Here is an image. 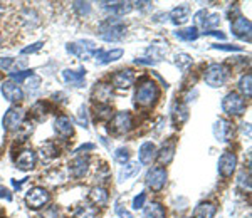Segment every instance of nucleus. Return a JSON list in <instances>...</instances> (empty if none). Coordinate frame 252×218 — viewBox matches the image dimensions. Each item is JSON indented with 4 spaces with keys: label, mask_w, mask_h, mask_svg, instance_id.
<instances>
[{
    "label": "nucleus",
    "mask_w": 252,
    "mask_h": 218,
    "mask_svg": "<svg viewBox=\"0 0 252 218\" xmlns=\"http://www.w3.org/2000/svg\"><path fill=\"white\" fill-rule=\"evenodd\" d=\"M158 97H160L158 86L153 81H150V79L141 81V84L134 91V103H136V106H141V108L153 106Z\"/></svg>",
    "instance_id": "1"
},
{
    "label": "nucleus",
    "mask_w": 252,
    "mask_h": 218,
    "mask_svg": "<svg viewBox=\"0 0 252 218\" xmlns=\"http://www.w3.org/2000/svg\"><path fill=\"white\" fill-rule=\"evenodd\" d=\"M126 32V27L119 19H108L100 25V35L106 42L121 41Z\"/></svg>",
    "instance_id": "2"
},
{
    "label": "nucleus",
    "mask_w": 252,
    "mask_h": 218,
    "mask_svg": "<svg viewBox=\"0 0 252 218\" xmlns=\"http://www.w3.org/2000/svg\"><path fill=\"white\" fill-rule=\"evenodd\" d=\"M229 78V69L224 64H212L205 71V82L210 87H220Z\"/></svg>",
    "instance_id": "3"
},
{
    "label": "nucleus",
    "mask_w": 252,
    "mask_h": 218,
    "mask_svg": "<svg viewBox=\"0 0 252 218\" xmlns=\"http://www.w3.org/2000/svg\"><path fill=\"white\" fill-rule=\"evenodd\" d=\"M222 109L231 116H239L246 109V101L242 96H239L237 93H229L222 101Z\"/></svg>",
    "instance_id": "4"
},
{
    "label": "nucleus",
    "mask_w": 252,
    "mask_h": 218,
    "mask_svg": "<svg viewBox=\"0 0 252 218\" xmlns=\"http://www.w3.org/2000/svg\"><path fill=\"white\" fill-rule=\"evenodd\" d=\"M49 198L50 196L47 193V190H44L41 187H35L32 190H29V193L25 195V203H27V206L31 210H39L49 203Z\"/></svg>",
    "instance_id": "5"
},
{
    "label": "nucleus",
    "mask_w": 252,
    "mask_h": 218,
    "mask_svg": "<svg viewBox=\"0 0 252 218\" xmlns=\"http://www.w3.org/2000/svg\"><path fill=\"white\" fill-rule=\"evenodd\" d=\"M131 128H133V118L128 111H119L113 116L111 123H109V131L113 133H128Z\"/></svg>",
    "instance_id": "6"
},
{
    "label": "nucleus",
    "mask_w": 252,
    "mask_h": 218,
    "mask_svg": "<svg viewBox=\"0 0 252 218\" xmlns=\"http://www.w3.org/2000/svg\"><path fill=\"white\" fill-rule=\"evenodd\" d=\"M24 118H25L24 109L17 106L10 108L5 112V116H3V128L7 131H17L20 128L22 123H24Z\"/></svg>",
    "instance_id": "7"
},
{
    "label": "nucleus",
    "mask_w": 252,
    "mask_h": 218,
    "mask_svg": "<svg viewBox=\"0 0 252 218\" xmlns=\"http://www.w3.org/2000/svg\"><path fill=\"white\" fill-rule=\"evenodd\" d=\"M66 49H67L69 54H74L79 59H87V57H91L94 54L96 47H94V42L91 41H79V42L67 44Z\"/></svg>",
    "instance_id": "8"
},
{
    "label": "nucleus",
    "mask_w": 252,
    "mask_h": 218,
    "mask_svg": "<svg viewBox=\"0 0 252 218\" xmlns=\"http://www.w3.org/2000/svg\"><path fill=\"white\" fill-rule=\"evenodd\" d=\"M237 166V156L234 153H224V155L218 158V173L224 178H231L234 171H235Z\"/></svg>",
    "instance_id": "9"
},
{
    "label": "nucleus",
    "mask_w": 252,
    "mask_h": 218,
    "mask_svg": "<svg viewBox=\"0 0 252 218\" xmlns=\"http://www.w3.org/2000/svg\"><path fill=\"white\" fill-rule=\"evenodd\" d=\"M167 183V170L165 168H153L147 174V185L153 191H160Z\"/></svg>",
    "instance_id": "10"
},
{
    "label": "nucleus",
    "mask_w": 252,
    "mask_h": 218,
    "mask_svg": "<svg viewBox=\"0 0 252 218\" xmlns=\"http://www.w3.org/2000/svg\"><path fill=\"white\" fill-rule=\"evenodd\" d=\"M234 134V128L232 125L227 121V119H217L214 125V136L217 138L220 143H229L232 140Z\"/></svg>",
    "instance_id": "11"
},
{
    "label": "nucleus",
    "mask_w": 252,
    "mask_h": 218,
    "mask_svg": "<svg viewBox=\"0 0 252 218\" xmlns=\"http://www.w3.org/2000/svg\"><path fill=\"white\" fill-rule=\"evenodd\" d=\"M231 29L232 34L239 39H251V20L246 19V17H235L231 22Z\"/></svg>",
    "instance_id": "12"
},
{
    "label": "nucleus",
    "mask_w": 252,
    "mask_h": 218,
    "mask_svg": "<svg viewBox=\"0 0 252 218\" xmlns=\"http://www.w3.org/2000/svg\"><path fill=\"white\" fill-rule=\"evenodd\" d=\"M35 163H37V155H35L32 150H24L19 153V156H17L16 159V166L22 171H29V170H32L35 166Z\"/></svg>",
    "instance_id": "13"
},
{
    "label": "nucleus",
    "mask_w": 252,
    "mask_h": 218,
    "mask_svg": "<svg viewBox=\"0 0 252 218\" xmlns=\"http://www.w3.org/2000/svg\"><path fill=\"white\" fill-rule=\"evenodd\" d=\"M2 94L3 97H5L7 101H10V103H19L22 101V97H24V93H22L20 86L16 84L14 81H5L2 84Z\"/></svg>",
    "instance_id": "14"
},
{
    "label": "nucleus",
    "mask_w": 252,
    "mask_h": 218,
    "mask_svg": "<svg viewBox=\"0 0 252 218\" xmlns=\"http://www.w3.org/2000/svg\"><path fill=\"white\" fill-rule=\"evenodd\" d=\"M123 49H113V50H94V54L93 56L96 57V61L100 64H109V62H113V61H118V59H121V56H123Z\"/></svg>",
    "instance_id": "15"
},
{
    "label": "nucleus",
    "mask_w": 252,
    "mask_h": 218,
    "mask_svg": "<svg viewBox=\"0 0 252 218\" xmlns=\"http://www.w3.org/2000/svg\"><path fill=\"white\" fill-rule=\"evenodd\" d=\"M63 78H64V81L67 82V84L79 87V86H83L84 79H86V69L81 67V69H78V71L66 69V71L63 72Z\"/></svg>",
    "instance_id": "16"
},
{
    "label": "nucleus",
    "mask_w": 252,
    "mask_h": 218,
    "mask_svg": "<svg viewBox=\"0 0 252 218\" xmlns=\"http://www.w3.org/2000/svg\"><path fill=\"white\" fill-rule=\"evenodd\" d=\"M134 81V76L130 69L126 71H118L115 76H113V84H115L118 89H128Z\"/></svg>",
    "instance_id": "17"
},
{
    "label": "nucleus",
    "mask_w": 252,
    "mask_h": 218,
    "mask_svg": "<svg viewBox=\"0 0 252 218\" xmlns=\"http://www.w3.org/2000/svg\"><path fill=\"white\" fill-rule=\"evenodd\" d=\"M54 129L59 136L69 138L72 134V123L67 116H59V118L54 121Z\"/></svg>",
    "instance_id": "18"
},
{
    "label": "nucleus",
    "mask_w": 252,
    "mask_h": 218,
    "mask_svg": "<svg viewBox=\"0 0 252 218\" xmlns=\"http://www.w3.org/2000/svg\"><path fill=\"white\" fill-rule=\"evenodd\" d=\"M87 168H89V158H84V156H79V158H76L74 161L71 163V166H69L72 176H76V178L84 176L86 171H87Z\"/></svg>",
    "instance_id": "19"
},
{
    "label": "nucleus",
    "mask_w": 252,
    "mask_h": 218,
    "mask_svg": "<svg viewBox=\"0 0 252 218\" xmlns=\"http://www.w3.org/2000/svg\"><path fill=\"white\" fill-rule=\"evenodd\" d=\"M156 155V148L153 143H143L138 151V158H140V165H150L151 159Z\"/></svg>",
    "instance_id": "20"
},
{
    "label": "nucleus",
    "mask_w": 252,
    "mask_h": 218,
    "mask_svg": "<svg viewBox=\"0 0 252 218\" xmlns=\"http://www.w3.org/2000/svg\"><path fill=\"white\" fill-rule=\"evenodd\" d=\"M171 118H173V123L177 125V128H180V125H184L188 118L187 106L182 103H175L173 108H171Z\"/></svg>",
    "instance_id": "21"
},
{
    "label": "nucleus",
    "mask_w": 252,
    "mask_h": 218,
    "mask_svg": "<svg viewBox=\"0 0 252 218\" xmlns=\"http://www.w3.org/2000/svg\"><path fill=\"white\" fill-rule=\"evenodd\" d=\"M188 14H190V7L188 5H178V7H175V9L170 12V19H171L173 24L182 25V24H185V22H187Z\"/></svg>",
    "instance_id": "22"
},
{
    "label": "nucleus",
    "mask_w": 252,
    "mask_h": 218,
    "mask_svg": "<svg viewBox=\"0 0 252 218\" xmlns=\"http://www.w3.org/2000/svg\"><path fill=\"white\" fill-rule=\"evenodd\" d=\"M140 168H141V165H140L138 161L126 163V165L121 168V171H119V174H118V180H119V181H126V180H130V178L136 176V174L140 173Z\"/></svg>",
    "instance_id": "23"
},
{
    "label": "nucleus",
    "mask_w": 252,
    "mask_h": 218,
    "mask_svg": "<svg viewBox=\"0 0 252 218\" xmlns=\"http://www.w3.org/2000/svg\"><path fill=\"white\" fill-rule=\"evenodd\" d=\"M108 198H109V195L103 187H94L93 190L89 191V200L98 206L106 205V203H108Z\"/></svg>",
    "instance_id": "24"
},
{
    "label": "nucleus",
    "mask_w": 252,
    "mask_h": 218,
    "mask_svg": "<svg viewBox=\"0 0 252 218\" xmlns=\"http://www.w3.org/2000/svg\"><path fill=\"white\" fill-rule=\"evenodd\" d=\"M214 217H215L214 203H200L193 210V218H214Z\"/></svg>",
    "instance_id": "25"
},
{
    "label": "nucleus",
    "mask_w": 252,
    "mask_h": 218,
    "mask_svg": "<svg viewBox=\"0 0 252 218\" xmlns=\"http://www.w3.org/2000/svg\"><path fill=\"white\" fill-rule=\"evenodd\" d=\"M93 97H94V101H98V103L106 104L109 97H111V86L96 84V87H94V91H93Z\"/></svg>",
    "instance_id": "26"
},
{
    "label": "nucleus",
    "mask_w": 252,
    "mask_h": 218,
    "mask_svg": "<svg viewBox=\"0 0 252 218\" xmlns=\"http://www.w3.org/2000/svg\"><path fill=\"white\" fill-rule=\"evenodd\" d=\"M103 7H104V9H108V10H111V12L118 14V16H123V14H128L131 9H133L130 2H113V3H109V2H103Z\"/></svg>",
    "instance_id": "27"
},
{
    "label": "nucleus",
    "mask_w": 252,
    "mask_h": 218,
    "mask_svg": "<svg viewBox=\"0 0 252 218\" xmlns=\"http://www.w3.org/2000/svg\"><path fill=\"white\" fill-rule=\"evenodd\" d=\"M156 156H158V161L162 163V165H168L175 156V143H167L165 146L158 151Z\"/></svg>",
    "instance_id": "28"
},
{
    "label": "nucleus",
    "mask_w": 252,
    "mask_h": 218,
    "mask_svg": "<svg viewBox=\"0 0 252 218\" xmlns=\"http://www.w3.org/2000/svg\"><path fill=\"white\" fill-rule=\"evenodd\" d=\"M143 218H165V208L160 203H150L143 212Z\"/></svg>",
    "instance_id": "29"
},
{
    "label": "nucleus",
    "mask_w": 252,
    "mask_h": 218,
    "mask_svg": "<svg viewBox=\"0 0 252 218\" xmlns=\"http://www.w3.org/2000/svg\"><path fill=\"white\" fill-rule=\"evenodd\" d=\"M175 35H177L180 41H195L197 37H199V29L197 27H188V29H184V31H178L175 32Z\"/></svg>",
    "instance_id": "30"
},
{
    "label": "nucleus",
    "mask_w": 252,
    "mask_h": 218,
    "mask_svg": "<svg viewBox=\"0 0 252 218\" xmlns=\"http://www.w3.org/2000/svg\"><path fill=\"white\" fill-rule=\"evenodd\" d=\"M74 218H96V208L89 205H83L76 210Z\"/></svg>",
    "instance_id": "31"
},
{
    "label": "nucleus",
    "mask_w": 252,
    "mask_h": 218,
    "mask_svg": "<svg viewBox=\"0 0 252 218\" xmlns=\"http://www.w3.org/2000/svg\"><path fill=\"white\" fill-rule=\"evenodd\" d=\"M252 76L251 74H246V76H242L240 78V82H239V87H240V91H242L244 94H246L247 97H251V94H252Z\"/></svg>",
    "instance_id": "32"
},
{
    "label": "nucleus",
    "mask_w": 252,
    "mask_h": 218,
    "mask_svg": "<svg viewBox=\"0 0 252 218\" xmlns=\"http://www.w3.org/2000/svg\"><path fill=\"white\" fill-rule=\"evenodd\" d=\"M115 159L119 165H126L128 159H130V151H128V148H118L115 153Z\"/></svg>",
    "instance_id": "33"
},
{
    "label": "nucleus",
    "mask_w": 252,
    "mask_h": 218,
    "mask_svg": "<svg viewBox=\"0 0 252 218\" xmlns=\"http://www.w3.org/2000/svg\"><path fill=\"white\" fill-rule=\"evenodd\" d=\"M34 74L32 71H22V72H10V79H12L16 84H19V82H24L27 78H31V76Z\"/></svg>",
    "instance_id": "34"
},
{
    "label": "nucleus",
    "mask_w": 252,
    "mask_h": 218,
    "mask_svg": "<svg viewBox=\"0 0 252 218\" xmlns=\"http://www.w3.org/2000/svg\"><path fill=\"white\" fill-rule=\"evenodd\" d=\"M76 12H79V16H87L91 12V5L87 2H74L72 3Z\"/></svg>",
    "instance_id": "35"
},
{
    "label": "nucleus",
    "mask_w": 252,
    "mask_h": 218,
    "mask_svg": "<svg viewBox=\"0 0 252 218\" xmlns=\"http://www.w3.org/2000/svg\"><path fill=\"white\" fill-rule=\"evenodd\" d=\"M175 59H177V61H175V62H177V65H178V67H182V69L192 64V57H190L188 54H178Z\"/></svg>",
    "instance_id": "36"
},
{
    "label": "nucleus",
    "mask_w": 252,
    "mask_h": 218,
    "mask_svg": "<svg viewBox=\"0 0 252 218\" xmlns=\"http://www.w3.org/2000/svg\"><path fill=\"white\" fill-rule=\"evenodd\" d=\"M218 22H220V17L217 16V14H212L207 19H203V29H209V27H214V25H218Z\"/></svg>",
    "instance_id": "37"
},
{
    "label": "nucleus",
    "mask_w": 252,
    "mask_h": 218,
    "mask_svg": "<svg viewBox=\"0 0 252 218\" xmlns=\"http://www.w3.org/2000/svg\"><path fill=\"white\" fill-rule=\"evenodd\" d=\"M24 82H25V86H27L29 89H35V87H39V84H41V78L35 76V74H32L31 78H27Z\"/></svg>",
    "instance_id": "38"
},
{
    "label": "nucleus",
    "mask_w": 252,
    "mask_h": 218,
    "mask_svg": "<svg viewBox=\"0 0 252 218\" xmlns=\"http://www.w3.org/2000/svg\"><path fill=\"white\" fill-rule=\"evenodd\" d=\"M145 200H147V193H140V195L136 196V198L133 200V208L134 210L141 208V206L145 205Z\"/></svg>",
    "instance_id": "39"
},
{
    "label": "nucleus",
    "mask_w": 252,
    "mask_h": 218,
    "mask_svg": "<svg viewBox=\"0 0 252 218\" xmlns=\"http://www.w3.org/2000/svg\"><path fill=\"white\" fill-rule=\"evenodd\" d=\"M42 218H59V210H57L56 206H50V208H47L46 212H44Z\"/></svg>",
    "instance_id": "40"
},
{
    "label": "nucleus",
    "mask_w": 252,
    "mask_h": 218,
    "mask_svg": "<svg viewBox=\"0 0 252 218\" xmlns=\"http://www.w3.org/2000/svg\"><path fill=\"white\" fill-rule=\"evenodd\" d=\"M42 46H44V42H35V44H32L31 47H25V49H22V54H32V52H35V50L41 49Z\"/></svg>",
    "instance_id": "41"
},
{
    "label": "nucleus",
    "mask_w": 252,
    "mask_h": 218,
    "mask_svg": "<svg viewBox=\"0 0 252 218\" xmlns=\"http://www.w3.org/2000/svg\"><path fill=\"white\" fill-rule=\"evenodd\" d=\"M116 212H118V215L121 217V218H134L130 212H126V210L123 208V206L119 205V203H118V205H116Z\"/></svg>",
    "instance_id": "42"
},
{
    "label": "nucleus",
    "mask_w": 252,
    "mask_h": 218,
    "mask_svg": "<svg viewBox=\"0 0 252 218\" xmlns=\"http://www.w3.org/2000/svg\"><path fill=\"white\" fill-rule=\"evenodd\" d=\"M203 35H214V37H218V39H222L224 41L225 39V34L224 32H220V31H203Z\"/></svg>",
    "instance_id": "43"
},
{
    "label": "nucleus",
    "mask_w": 252,
    "mask_h": 218,
    "mask_svg": "<svg viewBox=\"0 0 252 218\" xmlns=\"http://www.w3.org/2000/svg\"><path fill=\"white\" fill-rule=\"evenodd\" d=\"M212 49H218V50H240V47L227 46V44H224V46H212Z\"/></svg>",
    "instance_id": "44"
},
{
    "label": "nucleus",
    "mask_w": 252,
    "mask_h": 218,
    "mask_svg": "<svg viewBox=\"0 0 252 218\" xmlns=\"http://www.w3.org/2000/svg\"><path fill=\"white\" fill-rule=\"evenodd\" d=\"M12 64H14V59H10V57H5V59H0V69H9Z\"/></svg>",
    "instance_id": "45"
},
{
    "label": "nucleus",
    "mask_w": 252,
    "mask_h": 218,
    "mask_svg": "<svg viewBox=\"0 0 252 218\" xmlns=\"http://www.w3.org/2000/svg\"><path fill=\"white\" fill-rule=\"evenodd\" d=\"M0 198H7V200H10V198H12V196H10V193H9V190H7V188L0 187Z\"/></svg>",
    "instance_id": "46"
},
{
    "label": "nucleus",
    "mask_w": 252,
    "mask_h": 218,
    "mask_svg": "<svg viewBox=\"0 0 252 218\" xmlns=\"http://www.w3.org/2000/svg\"><path fill=\"white\" fill-rule=\"evenodd\" d=\"M0 44H2V35H0Z\"/></svg>",
    "instance_id": "47"
},
{
    "label": "nucleus",
    "mask_w": 252,
    "mask_h": 218,
    "mask_svg": "<svg viewBox=\"0 0 252 218\" xmlns=\"http://www.w3.org/2000/svg\"><path fill=\"white\" fill-rule=\"evenodd\" d=\"M184 218H188V217H184Z\"/></svg>",
    "instance_id": "48"
}]
</instances>
